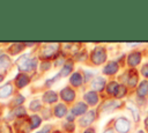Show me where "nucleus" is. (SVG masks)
Returning <instances> with one entry per match:
<instances>
[{
	"label": "nucleus",
	"mask_w": 148,
	"mask_h": 133,
	"mask_svg": "<svg viewBox=\"0 0 148 133\" xmlns=\"http://www.w3.org/2000/svg\"><path fill=\"white\" fill-rule=\"evenodd\" d=\"M16 64H17V68L21 72H30L37 67V59L31 58L28 54H24L17 59Z\"/></svg>",
	"instance_id": "obj_1"
},
{
	"label": "nucleus",
	"mask_w": 148,
	"mask_h": 133,
	"mask_svg": "<svg viewBox=\"0 0 148 133\" xmlns=\"http://www.w3.org/2000/svg\"><path fill=\"white\" fill-rule=\"evenodd\" d=\"M91 61L95 65H102L106 60V51L103 46H96L91 52Z\"/></svg>",
	"instance_id": "obj_2"
},
{
	"label": "nucleus",
	"mask_w": 148,
	"mask_h": 133,
	"mask_svg": "<svg viewBox=\"0 0 148 133\" xmlns=\"http://www.w3.org/2000/svg\"><path fill=\"white\" fill-rule=\"evenodd\" d=\"M58 50H59V44H56V43L47 44V45H45L44 47H42V50H40V52H39V57L43 58V59L53 58V57H56V54L58 53Z\"/></svg>",
	"instance_id": "obj_3"
},
{
	"label": "nucleus",
	"mask_w": 148,
	"mask_h": 133,
	"mask_svg": "<svg viewBox=\"0 0 148 133\" xmlns=\"http://www.w3.org/2000/svg\"><path fill=\"white\" fill-rule=\"evenodd\" d=\"M114 128L119 133H127L130 131V128H131V124H130V121H128L127 118L119 117L116 120V123H114Z\"/></svg>",
	"instance_id": "obj_4"
},
{
	"label": "nucleus",
	"mask_w": 148,
	"mask_h": 133,
	"mask_svg": "<svg viewBox=\"0 0 148 133\" xmlns=\"http://www.w3.org/2000/svg\"><path fill=\"white\" fill-rule=\"evenodd\" d=\"M141 61V53L138 52V51H134V52H131L127 57V65L132 68H134L135 66H138Z\"/></svg>",
	"instance_id": "obj_5"
},
{
	"label": "nucleus",
	"mask_w": 148,
	"mask_h": 133,
	"mask_svg": "<svg viewBox=\"0 0 148 133\" xmlns=\"http://www.w3.org/2000/svg\"><path fill=\"white\" fill-rule=\"evenodd\" d=\"M95 118H96V113H95V111H88L87 113H84L82 117H81V119H80V125L81 126H89L94 120H95Z\"/></svg>",
	"instance_id": "obj_6"
},
{
	"label": "nucleus",
	"mask_w": 148,
	"mask_h": 133,
	"mask_svg": "<svg viewBox=\"0 0 148 133\" xmlns=\"http://www.w3.org/2000/svg\"><path fill=\"white\" fill-rule=\"evenodd\" d=\"M126 83L130 87H135L138 83V72L135 69H130L126 72Z\"/></svg>",
	"instance_id": "obj_7"
},
{
	"label": "nucleus",
	"mask_w": 148,
	"mask_h": 133,
	"mask_svg": "<svg viewBox=\"0 0 148 133\" xmlns=\"http://www.w3.org/2000/svg\"><path fill=\"white\" fill-rule=\"evenodd\" d=\"M60 97L65 101V102H73L74 98H75V91L72 89V88H64L61 91H60Z\"/></svg>",
	"instance_id": "obj_8"
},
{
	"label": "nucleus",
	"mask_w": 148,
	"mask_h": 133,
	"mask_svg": "<svg viewBox=\"0 0 148 133\" xmlns=\"http://www.w3.org/2000/svg\"><path fill=\"white\" fill-rule=\"evenodd\" d=\"M87 110H88V105H87L86 103H83V102H79V103H76V104L73 106L72 113H73L74 116H82V114H84V113L88 112Z\"/></svg>",
	"instance_id": "obj_9"
},
{
	"label": "nucleus",
	"mask_w": 148,
	"mask_h": 133,
	"mask_svg": "<svg viewBox=\"0 0 148 133\" xmlns=\"http://www.w3.org/2000/svg\"><path fill=\"white\" fill-rule=\"evenodd\" d=\"M105 87V79L102 76H96L91 81V88L95 91H102Z\"/></svg>",
	"instance_id": "obj_10"
},
{
	"label": "nucleus",
	"mask_w": 148,
	"mask_h": 133,
	"mask_svg": "<svg viewBox=\"0 0 148 133\" xmlns=\"http://www.w3.org/2000/svg\"><path fill=\"white\" fill-rule=\"evenodd\" d=\"M118 69H119L118 62H116V61H110V62H108L106 66L103 68V73L106 74V75H113V74H116V73L118 72Z\"/></svg>",
	"instance_id": "obj_11"
},
{
	"label": "nucleus",
	"mask_w": 148,
	"mask_h": 133,
	"mask_svg": "<svg viewBox=\"0 0 148 133\" xmlns=\"http://www.w3.org/2000/svg\"><path fill=\"white\" fill-rule=\"evenodd\" d=\"M29 81H30L29 76H28L27 74H24V73H20V74H17V76L15 77V83H16L17 88H23V87H25V86L29 83Z\"/></svg>",
	"instance_id": "obj_12"
},
{
	"label": "nucleus",
	"mask_w": 148,
	"mask_h": 133,
	"mask_svg": "<svg viewBox=\"0 0 148 133\" xmlns=\"http://www.w3.org/2000/svg\"><path fill=\"white\" fill-rule=\"evenodd\" d=\"M84 99L89 105H96L98 103V95L96 94V91H88L84 94Z\"/></svg>",
	"instance_id": "obj_13"
},
{
	"label": "nucleus",
	"mask_w": 148,
	"mask_h": 133,
	"mask_svg": "<svg viewBox=\"0 0 148 133\" xmlns=\"http://www.w3.org/2000/svg\"><path fill=\"white\" fill-rule=\"evenodd\" d=\"M72 69H73V62H72V60L66 61V62L62 65V67H61L60 72L58 73L59 77H65V76H67V75L72 72Z\"/></svg>",
	"instance_id": "obj_14"
},
{
	"label": "nucleus",
	"mask_w": 148,
	"mask_h": 133,
	"mask_svg": "<svg viewBox=\"0 0 148 133\" xmlns=\"http://www.w3.org/2000/svg\"><path fill=\"white\" fill-rule=\"evenodd\" d=\"M136 93H138V96L139 97H142V98L148 95V81L147 80H143V81L140 82Z\"/></svg>",
	"instance_id": "obj_15"
},
{
	"label": "nucleus",
	"mask_w": 148,
	"mask_h": 133,
	"mask_svg": "<svg viewBox=\"0 0 148 133\" xmlns=\"http://www.w3.org/2000/svg\"><path fill=\"white\" fill-rule=\"evenodd\" d=\"M57 99H58V95H57V93H54V91H52V90H49V91H46V93L43 95V101H44L45 103L51 104V103L57 102Z\"/></svg>",
	"instance_id": "obj_16"
},
{
	"label": "nucleus",
	"mask_w": 148,
	"mask_h": 133,
	"mask_svg": "<svg viewBox=\"0 0 148 133\" xmlns=\"http://www.w3.org/2000/svg\"><path fill=\"white\" fill-rule=\"evenodd\" d=\"M67 114V108L65 106V104H57L54 108V116L58 118H62L64 116Z\"/></svg>",
	"instance_id": "obj_17"
},
{
	"label": "nucleus",
	"mask_w": 148,
	"mask_h": 133,
	"mask_svg": "<svg viewBox=\"0 0 148 133\" xmlns=\"http://www.w3.org/2000/svg\"><path fill=\"white\" fill-rule=\"evenodd\" d=\"M10 66V59L8 56L2 54L0 56V72H5Z\"/></svg>",
	"instance_id": "obj_18"
},
{
	"label": "nucleus",
	"mask_w": 148,
	"mask_h": 133,
	"mask_svg": "<svg viewBox=\"0 0 148 133\" xmlns=\"http://www.w3.org/2000/svg\"><path fill=\"white\" fill-rule=\"evenodd\" d=\"M82 81H83V77H82V75H81L79 72H75L74 74H72V76H71V79H69L71 84L75 86V87L81 86V84H82Z\"/></svg>",
	"instance_id": "obj_19"
},
{
	"label": "nucleus",
	"mask_w": 148,
	"mask_h": 133,
	"mask_svg": "<svg viewBox=\"0 0 148 133\" xmlns=\"http://www.w3.org/2000/svg\"><path fill=\"white\" fill-rule=\"evenodd\" d=\"M13 93V86L10 83L5 84L3 87L0 88V98H6Z\"/></svg>",
	"instance_id": "obj_20"
},
{
	"label": "nucleus",
	"mask_w": 148,
	"mask_h": 133,
	"mask_svg": "<svg viewBox=\"0 0 148 133\" xmlns=\"http://www.w3.org/2000/svg\"><path fill=\"white\" fill-rule=\"evenodd\" d=\"M119 86H120V84L117 83L116 81H111V82L106 86V91H108V94H110V95H114V96H116Z\"/></svg>",
	"instance_id": "obj_21"
},
{
	"label": "nucleus",
	"mask_w": 148,
	"mask_h": 133,
	"mask_svg": "<svg viewBox=\"0 0 148 133\" xmlns=\"http://www.w3.org/2000/svg\"><path fill=\"white\" fill-rule=\"evenodd\" d=\"M29 121H30V127H31V130H35V128H37V127L40 125L42 118H40L39 116H37V114H34V116H31V117L29 118Z\"/></svg>",
	"instance_id": "obj_22"
},
{
	"label": "nucleus",
	"mask_w": 148,
	"mask_h": 133,
	"mask_svg": "<svg viewBox=\"0 0 148 133\" xmlns=\"http://www.w3.org/2000/svg\"><path fill=\"white\" fill-rule=\"evenodd\" d=\"M121 104L117 101H109V102H105V104L103 105V110H106V111H110V110H114L117 108H119Z\"/></svg>",
	"instance_id": "obj_23"
},
{
	"label": "nucleus",
	"mask_w": 148,
	"mask_h": 133,
	"mask_svg": "<svg viewBox=\"0 0 148 133\" xmlns=\"http://www.w3.org/2000/svg\"><path fill=\"white\" fill-rule=\"evenodd\" d=\"M23 49H24V44H22V43H16V44H13V45L8 49V52H9L10 54H17V53L21 52Z\"/></svg>",
	"instance_id": "obj_24"
},
{
	"label": "nucleus",
	"mask_w": 148,
	"mask_h": 133,
	"mask_svg": "<svg viewBox=\"0 0 148 133\" xmlns=\"http://www.w3.org/2000/svg\"><path fill=\"white\" fill-rule=\"evenodd\" d=\"M127 108L132 111V114H133V117H134V120H135V121H139L140 113H139V110H138L136 105L133 104V103H131V102H128V103H127Z\"/></svg>",
	"instance_id": "obj_25"
},
{
	"label": "nucleus",
	"mask_w": 148,
	"mask_h": 133,
	"mask_svg": "<svg viewBox=\"0 0 148 133\" xmlns=\"http://www.w3.org/2000/svg\"><path fill=\"white\" fill-rule=\"evenodd\" d=\"M13 113H14V116H16V117H24L25 116V109L23 108V106H16L14 110H13Z\"/></svg>",
	"instance_id": "obj_26"
},
{
	"label": "nucleus",
	"mask_w": 148,
	"mask_h": 133,
	"mask_svg": "<svg viewBox=\"0 0 148 133\" xmlns=\"http://www.w3.org/2000/svg\"><path fill=\"white\" fill-rule=\"evenodd\" d=\"M40 106H42V104H40V102H39L38 99H34V101H31V103H30V105H29L30 110H32V111H37V110H39Z\"/></svg>",
	"instance_id": "obj_27"
},
{
	"label": "nucleus",
	"mask_w": 148,
	"mask_h": 133,
	"mask_svg": "<svg viewBox=\"0 0 148 133\" xmlns=\"http://www.w3.org/2000/svg\"><path fill=\"white\" fill-rule=\"evenodd\" d=\"M126 91H127L126 87H125V86H123V84H120V86H119V88H118V91H117V94H116V97H117V98H121L123 96H125Z\"/></svg>",
	"instance_id": "obj_28"
},
{
	"label": "nucleus",
	"mask_w": 148,
	"mask_h": 133,
	"mask_svg": "<svg viewBox=\"0 0 148 133\" xmlns=\"http://www.w3.org/2000/svg\"><path fill=\"white\" fill-rule=\"evenodd\" d=\"M23 101H24V97L22 96V95H16L15 96V98H14V101H13V103L15 104V105H17V106H21V104L23 103Z\"/></svg>",
	"instance_id": "obj_29"
},
{
	"label": "nucleus",
	"mask_w": 148,
	"mask_h": 133,
	"mask_svg": "<svg viewBox=\"0 0 148 133\" xmlns=\"http://www.w3.org/2000/svg\"><path fill=\"white\" fill-rule=\"evenodd\" d=\"M51 132V126L50 125H46V126H44L40 131H37L36 133H50Z\"/></svg>",
	"instance_id": "obj_30"
},
{
	"label": "nucleus",
	"mask_w": 148,
	"mask_h": 133,
	"mask_svg": "<svg viewBox=\"0 0 148 133\" xmlns=\"http://www.w3.org/2000/svg\"><path fill=\"white\" fill-rule=\"evenodd\" d=\"M64 126H65V128H66L68 132H73V131H74V124H73V123L67 121V124L64 125Z\"/></svg>",
	"instance_id": "obj_31"
},
{
	"label": "nucleus",
	"mask_w": 148,
	"mask_h": 133,
	"mask_svg": "<svg viewBox=\"0 0 148 133\" xmlns=\"http://www.w3.org/2000/svg\"><path fill=\"white\" fill-rule=\"evenodd\" d=\"M141 73H142L143 76L148 77V64H146V65L142 66V68H141Z\"/></svg>",
	"instance_id": "obj_32"
},
{
	"label": "nucleus",
	"mask_w": 148,
	"mask_h": 133,
	"mask_svg": "<svg viewBox=\"0 0 148 133\" xmlns=\"http://www.w3.org/2000/svg\"><path fill=\"white\" fill-rule=\"evenodd\" d=\"M51 66V64L49 61H43L42 62V71H45V69H49Z\"/></svg>",
	"instance_id": "obj_33"
},
{
	"label": "nucleus",
	"mask_w": 148,
	"mask_h": 133,
	"mask_svg": "<svg viewBox=\"0 0 148 133\" xmlns=\"http://www.w3.org/2000/svg\"><path fill=\"white\" fill-rule=\"evenodd\" d=\"M145 128L148 132V117H146V119H145Z\"/></svg>",
	"instance_id": "obj_34"
},
{
	"label": "nucleus",
	"mask_w": 148,
	"mask_h": 133,
	"mask_svg": "<svg viewBox=\"0 0 148 133\" xmlns=\"http://www.w3.org/2000/svg\"><path fill=\"white\" fill-rule=\"evenodd\" d=\"M84 133H95V130L94 128H88L84 131Z\"/></svg>",
	"instance_id": "obj_35"
},
{
	"label": "nucleus",
	"mask_w": 148,
	"mask_h": 133,
	"mask_svg": "<svg viewBox=\"0 0 148 133\" xmlns=\"http://www.w3.org/2000/svg\"><path fill=\"white\" fill-rule=\"evenodd\" d=\"M5 128H6V131H5V133H10V127H9V126H7V125H5Z\"/></svg>",
	"instance_id": "obj_36"
},
{
	"label": "nucleus",
	"mask_w": 148,
	"mask_h": 133,
	"mask_svg": "<svg viewBox=\"0 0 148 133\" xmlns=\"http://www.w3.org/2000/svg\"><path fill=\"white\" fill-rule=\"evenodd\" d=\"M104 133H113V132H112V130L108 128V130H105V131H104Z\"/></svg>",
	"instance_id": "obj_37"
},
{
	"label": "nucleus",
	"mask_w": 148,
	"mask_h": 133,
	"mask_svg": "<svg viewBox=\"0 0 148 133\" xmlns=\"http://www.w3.org/2000/svg\"><path fill=\"white\" fill-rule=\"evenodd\" d=\"M2 80H3V75H2V74H0V82H1Z\"/></svg>",
	"instance_id": "obj_38"
},
{
	"label": "nucleus",
	"mask_w": 148,
	"mask_h": 133,
	"mask_svg": "<svg viewBox=\"0 0 148 133\" xmlns=\"http://www.w3.org/2000/svg\"><path fill=\"white\" fill-rule=\"evenodd\" d=\"M138 133H145L143 131H138Z\"/></svg>",
	"instance_id": "obj_39"
}]
</instances>
